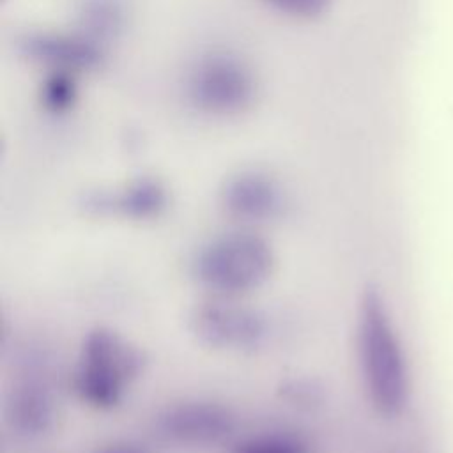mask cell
I'll return each instance as SVG.
<instances>
[{"label":"cell","instance_id":"cell-1","mask_svg":"<svg viewBox=\"0 0 453 453\" xmlns=\"http://www.w3.org/2000/svg\"><path fill=\"white\" fill-rule=\"evenodd\" d=\"M356 352L363 389L372 409L382 418H398L411 400V373L386 297L372 285L357 301Z\"/></svg>","mask_w":453,"mask_h":453},{"label":"cell","instance_id":"cell-2","mask_svg":"<svg viewBox=\"0 0 453 453\" xmlns=\"http://www.w3.org/2000/svg\"><path fill=\"white\" fill-rule=\"evenodd\" d=\"M147 366L143 350L113 327L88 329L69 375L76 398L96 411L119 407Z\"/></svg>","mask_w":453,"mask_h":453},{"label":"cell","instance_id":"cell-3","mask_svg":"<svg viewBox=\"0 0 453 453\" xmlns=\"http://www.w3.org/2000/svg\"><path fill=\"white\" fill-rule=\"evenodd\" d=\"M276 269L273 244L251 226L232 228L202 242L191 257L193 280L219 297H244L262 288Z\"/></svg>","mask_w":453,"mask_h":453},{"label":"cell","instance_id":"cell-4","mask_svg":"<svg viewBox=\"0 0 453 453\" xmlns=\"http://www.w3.org/2000/svg\"><path fill=\"white\" fill-rule=\"evenodd\" d=\"M258 83L251 65L235 53L212 50L200 55L184 76V96L200 113L234 117L244 113L257 97Z\"/></svg>","mask_w":453,"mask_h":453},{"label":"cell","instance_id":"cell-5","mask_svg":"<svg viewBox=\"0 0 453 453\" xmlns=\"http://www.w3.org/2000/svg\"><path fill=\"white\" fill-rule=\"evenodd\" d=\"M188 327L203 347L228 354L257 352L271 334L267 315L242 297H205L191 308Z\"/></svg>","mask_w":453,"mask_h":453},{"label":"cell","instance_id":"cell-6","mask_svg":"<svg viewBox=\"0 0 453 453\" xmlns=\"http://www.w3.org/2000/svg\"><path fill=\"white\" fill-rule=\"evenodd\" d=\"M235 412L216 400L191 398L166 405L154 418V434L180 448H211L230 441L237 432Z\"/></svg>","mask_w":453,"mask_h":453},{"label":"cell","instance_id":"cell-7","mask_svg":"<svg viewBox=\"0 0 453 453\" xmlns=\"http://www.w3.org/2000/svg\"><path fill=\"white\" fill-rule=\"evenodd\" d=\"M219 205L228 218L242 226H251L280 218L287 205V195L276 177L248 168L225 179L219 189Z\"/></svg>","mask_w":453,"mask_h":453},{"label":"cell","instance_id":"cell-8","mask_svg":"<svg viewBox=\"0 0 453 453\" xmlns=\"http://www.w3.org/2000/svg\"><path fill=\"white\" fill-rule=\"evenodd\" d=\"M21 53L48 71L81 73L101 67L106 51L104 44L83 30L65 32H32L19 41Z\"/></svg>","mask_w":453,"mask_h":453},{"label":"cell","instance_id":"cell-9","mask_svg":"<svg viewBox=\"0 0 453 453\" xmlns=\"http://www.w3.org/2000/svg\"><path fill=\"white\" fill-rule=\"evenodd\" d=\"M168 205V188L156 177H136L119 188L94 191L85 196V209L90 214L126 221L157 219Z\"/></svg>","mask_w":453,"mask_h":453},{"label":"cell","instance_id":"cell-10","mask_svg":"<svg viewBox=\"0 0 453 453\" xmlns=\"http://www.w3.org/2000/svg\"><path fill=\"white\" fill-rule=\"evenodd\" d=\"M4 418L19 439H41L50 434L58 418V400L51 384L44 377L28 373L9 391Z\"/></svg>","mask_w":453,"mask_h":453},{"label":"cell","instance_id":"cell-11","mask_svg":"<svg viewBox=\"0 0 453 453\" xmlns=\"http://www.w3.org/2000/svg\"><path fill=\"white\" fill-rule=\"evenodd\" d=\"M228 453H313L311 444L288 430H260L235 439Z\"/></svg>","mask_w":453,"mask_h":453},{"label":"cell","instance_id":"cell-12","mask_svg":"<svg viewBox=\"0 0 453 453\" xmlns=\"http://www.w3.org/2000/svg\"><path fill=\"white\" fill-rule=\"evenodd\" d=\"M126 9L120 0H87L81 9V30L106 44L124 27Z\"/></svg>","mask_w":453,"mask_h":453},{"label":"cell","instance_id":"cell-13","mask_svg":"<svg viewBox=\"0 0 453 453\" xmlns=\"http://www.w3.org/2000/svg\"><path fill=\"white\" fill-rule=\"evenodd\" d=\"M78 97L73 73L50 71V76L41 87V101L51 113H62L73 106Z\"/></svg>","mask_w":453,"mask_h":453},{"label":"cell","instance_id":"cell-14","mask_svg":"<svg viewBox=\"0 0 453 453\" xmlns=\"http://www.w3.org/2000/svg\"><path fill=\"white\" fill-rule=\"evenodd\" d=\"M269 9L294 19H315L327 12L333 0H260Z\"/></svg>","mask_w":453,"mask_h":453},{"label":"cell","instance_id":"cell-15","mask_svg":"<svg viewBox=\"0 0 453 453\" xmlns=\"http://www.w3.org/2000/svg\"><path fill=\"white\" fill-rule=\"evenodd\" d=\"M94 453H149L143 446H138L134 442L127 441H119V442H110L101 448H97Z\"/></svg>","mask_w":453,"mask_h":453}]
</instances>
